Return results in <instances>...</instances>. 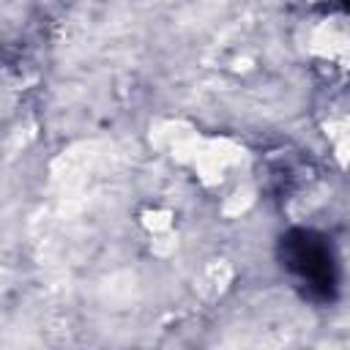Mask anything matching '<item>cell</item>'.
Instances as JSON below:
<instances>
[{
  "label": "cell",
  "instance_id": "obj_1",
  "mask_svg": "<svg viewBox=\"0 0 350 350\" xmlns=\"http://www.w3.org/2000/svg\"><path fill=\"white\" fill-rule=\"evenodd\" d=\"M276 254L284 276L312 304H331L339 295V257L325 232L293 227L279 238Z\"/></svg>",
  "mask_w": 350,
  "mask_h": 350
},
{
  "label": "cell",
  "instance_id": "obj_2",
  "mask_svg": "<svg viewBox=\"0 0 350 350\" xmlns=\"http://www.w3.org/2000/svg\"><path fill=\"white\" fill-rule=\"evenodd\" d=\"M339 3H342V5H345V8L350 11V0H339Z\"/></svg>",
  "mask_w": 350,
  "mask_h": 350
}]
</instances>
